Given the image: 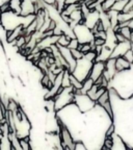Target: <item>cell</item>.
Instances as JSON below:
<instances>
[{
    "label": "cell",
    "mask_w": 133,
    "mask_h": 150,
    "mask_svg": "<svg viewBox=\"0 0 133 150\" xmlns=\"http://www.w3.org/2000/svg\"><path fill=\"white\" fill-rule=\"evenodd\" d=\"M0 12H1V14L12 12V8H11V4H9L8 1H5V2H3L2 4L0 5Z\"/></svg>",
    "instance_id": "obj_9"
},
{
    "label": "cell",
    "mask_w": 133,
    "mask_h": 150,
    "mask_svg": "<svg viewBox=\"0 0 133 150\" xmlns=\"http://www.w3.org/2000/svg\"><path fill=\"white\" fill-rule=\"evenodd\" d=\"M131 64L125 59L124 56H120L115 59V69H117V72H121V71L128 70L130 69Z\"/></svg>",
    "instance_id": "obj_3"
},
{
    "label": "cell",
    "mask_w": 133,
    "mask_h": 150,
    "mask_svg": "<svg viewBox=\"0 0 133 150\" xmlns=\"http://www.w3.org/2000/svg\"><path fill=\"white\" fill-rule=\"evenodd\" d=\"M123 56H124L125 59H126L130 64H133V50L131 49V48L129 50H127L126 53H125Z\"/></svg>",
    "instance_id": "obj_12"
},
{
    "label": "cell",
    "mask_w": 133,
    "mask_h": 150,
    "mask_svg": "<svg viewBox=\"0 0 133 150\" xmlns=\"http://www.w3.org/2000/svg\"><path fill=\"white\" fill-rule=\"evenodd\" d=\"M74 103L77 105V108L81 110V112H87L93 110L94 106L96 105V101L91 99L87 94H78L75 95Z\"/></svg>",
    "instance_id": "obj_1"
},
{
    "label": "cell",
    "mask_w": 133,
    "mask_h": 150,
    "mask_svg": "<svg viewBox=\"0 0 133 150\" xmlns=\"http://www.w3.org/2000/svg\"><path fill=\"white\" fill-rule=\"evenodd\" d=\"M78 45H79V41L76 38H73V39H71V41L69 42V45L67 47H68L69 49H76Z\"/></svg>",
    "instance_id": "obj_11"
},
{
    "label": "cell",
    "mask_w": 133,
    "mask_h": 150,
    "mask_svg": "<svg viewBox=\"0 0 133 150\" xmlns=\"http://www.w3.org/2000/svg\"><path fill=\"white\" fill-rule=\"evenodd\" d=\"M104 70H105V62H102V61L95 62V63L93 64V67H91V69L89 77L95 81V80H97L101 75L103 74Z\"/></svg>",
    "instance_id": "obj_2"
},
{
    "label": "cell",
    "mask_w": 133,
    "mask_h": 150,
    "mask_svg": "<svg viewBox=\"0 0 133 150\" xmlns=\"http://www.w3.org/2000/svg\"><path fill=\"white\" fill-rule=\"evenodd\" d=\"M71 39H72V38H71L70 35H65V33H63V35L58 37V40H57V43H56V44L59 45V46L67 47L69 45V42L71 41Z\"/></svg>",
    "instance_id": "obj_6"
},
{
    "label": "cell",
    "mask_w": 133,
    "mask_h": 150,
    "mask_svg": "<svg viewBox=\"0 0 133 150\" xmlns=\"http://www.w3.org/2000/svg\"><path fill=\"white\" fill-rule=\"evenodd\" d=\"M108 100H109V92H108V90H106V91L104 92V93H103L98 99H97L96 103H98L99 105L102 106L103 104H104V103H105L106 101H108Z\"/></svg>",
    "instance_id": "obj_7"
},
{
    "label": "cell",
    "mask_w": 133,
    "mask_h": 150,
    "mask_svg": "<svg viewBox=\"0 0 133 150\" xmlns=\"http://www.w3.org/2000/svg\"><path fill=\"white\" fill-rule=\"evenodd\" d=\"M128 26H129V27H130L131 29H132V30H133V18L131 19L130 21H129V23H128Z\"/></svg>",
    "instance_id": "obj_13"
},
{
    "label": "cell",
    "mask_w": 133,
    "mask_h": 150,
    "mask_svg": "<svg viewBox=\"0 0 133 150\" xmlns=\"http://www.w3.org/2000/svg\"><path fill=\"white\" fill-rule=\"evenodd\" d=\"M71 53H72V55H73V57H74L76 61L77 59H82L83 57V52H81L80 50H78L77 48L76 49H71Z\"/></svg>",
    "instance_id": "obj_10"
},
{
    "label": "cell",
    "mask_w": 133,
    "mask_h": 150,
    "mask_svg": "<svg viewBox=\"0 0 133 150\" xmlns=\"http://www.w3.org/2000/svg\"><path fill=\"white\" fill-rule=\"evenodd\" d=\"M9 4H11V8L14 14L20 16L22 9V0H8Z\"/></svg>",
    "instance_id": "obj_4"
},
{
    "label": "cell",
    "mask_w": 133,
    "mask_h": 150,
    "mask_svg": "<svg viewBox=\"0 0 133 150\" xmlns=\"http://www.w3.org/2000/svg\"><path fill=\"white\" fill-rule=\"evenodd\" d=\"M120 33H121L122 35H124L126 40L130 41V39H131V33H132V29H131V28L129 27V26H124V27H121V28H120Z\"/></svg>",
    "instance_id": "obj_8"
},
{
    "label": "cell",
    "mask_w": 133,
    "mask_h": 150,
    "mask_svg": "<svg viewBox=\"0 0 133 150\" xmlns=\"http://www.w3.org/2000/svg\"><path fill=\"white\" fill-rule=\"evenodd\" d=\"M93 86H94V80L91 79V77L87 78L84 81H82V88L80 89L81 94H87V92L91 89V87H93Z\"/></svg>",
    "instance_id": "obj_5"
}]
</instances>
